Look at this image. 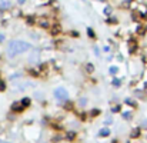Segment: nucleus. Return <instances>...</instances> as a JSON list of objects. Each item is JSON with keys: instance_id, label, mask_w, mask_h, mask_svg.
<instances>
[{"instance_id": "nucleus-1", "label": "nucleus", "mask_w": 147, "mask_h": 143, "mask_svg": "<svg viewBox=\"0 0 147 143\" xmlns=\"http://www.w3.org/2000/svg\"><path fill=\"white\" fill-rule=\"evenodd\" d=\"M30 49H32V45L26 40H12L7 45V55L10 57H15V56H19V55L29 52Z\"/></svg>"}, {"instance_id": "nucleus-2", "label": "nucleus", "mask_w": 147, "mask_h": 143, "mask_svg": "<svg viewBox=\"0 0 147 143\" xmlns=\"http://www.w3.org/2000/svg\"><path fill=\"white\" fill-rule=\"evenodd\" d=\"M54 97L59 102H69V92L63 87H57L54 90Z\"/></svg>"}, {"instance_id": "nucleus-3", "label": "nucleus", "mask_w": 147, "mask_h": 143, "mask_svg": "<svg viewBox=\"0 0 147 143\" xmlns=\"http://www.w3.org/2000/svg\"><path fill=\"white\" fill-rule=\"evenodd\" d=\"M37 23H39V26H40V27H43V29H49V27L52 26V22H50L49 19H46V17L40 19Z\"/></svg>"}, {"instance_id": "nucleus-4", "label": "nucleus", "mask_w": 147, "mask_h": 143, "mask_svg": "<svg viewBox=\"0 0 147 143\" xmlns=\"http://www.w3.org/2000/svg\"><path fill=\"white\" fill-rule=\"evenodd\" d=\"M24 110V107L20 104V102H15L13 104H12V112H15V113H22Z\"/></svg>"}, {"instance_id": "nucleus-5", "label": "nucleus", "mask_w": 147, "mask_h": 143, "mask_svg": "<svg viewBox=\"0 0 147 143\" xmlns=\"http://www.w3.org/2000/svg\"><path fill=\"white\" fill-rule=\"evenodd\" d=\"M20 104L26 109V107H29V106L32 104V99H30V97H23V99L20 100Z\"/></svg>"}, {"instance_id": "nucleus-6", "label": "nucleus", "mask_w": 147, "mask_h": 143, "mask_svg": "<svg viewBox=\"0 0 147 143\" xmlns=\"http://www.w3.org/2000/svg\"><path fill=\"white\" fill-rule=\"evenodd\" d=\"M10 6H12V3L9 2V0H2V2H0V9H2V10L10 9Z\"/></svg>"}, {"instance_id": "nucleus-7", "label": "nucleus", "mask_w": 147, "mask_h": 143, "mask_svg": "<svg viewBox=\"0 0 147 143\" xmlns=\"http://www.w3.org/2000/svg\"><path fill=\"white\" fill-rule=\"evenodd\" d=\"M99 136H100V137H107V136H110V129L103 127V129L99 132Z\"/></svg>"}, {"instance_id": "nucleus-8", "label": "nucleus", "mask_w": 147, "mask_h": 143, "mask_svg": "<svg viewBox=\"0 0 147 143\" xmlns=\"http://www.w3.org/2000/svg\"><path fill=\"white\" fill-rule=\"evenodd\" d=\"M49 29L52 30V32H50L52 35H57V33L60 32V26H57V25H56V26H50Z\"/></svg>"}, {"instance_id": "nucleus-9", "label": "nucleus", "mask_w": 147, "mask_h": 143, "mask_svg": "<svg viewBox=\"0 0 147 143\" xmlns=\"http://www.w3.org/2000/svg\"><path fill=\"white\" fill-rule=\"evenodd\" d=\"M39 60V52H34L33 53V56H29V62H37Z\"/></svg>"}, {"instance_id": "nucleus-10", "label": "nucleus", "mask_w": 147, "mask_h": 143, "mask_svg": "<svg viewBox=\"0 0 147 143\" xmlns=\"http://www.w3.org/2000/svg\"><path fill=\"white\" fill-rule=\"evenodd\" d=\"M130 136H131V137H138V136H140V127L133 129V130H131V133H130Z\"/></svg>"}, {"instance_id": "nucleus-11", "label": "nucleus", "mask_w": 147, "mask_h": 143, "mask_svg": "<svg viewBox=\"0 0 147 143\" xmlns=\"http://www.w3.org/2000/svg\"><path fill=\"white\" fill-rule=\"evenodd\" d=\"M76 136H77V134H76V132H69V133L66 134V139H67V140H74V139H76Z\"/></svg>"}, {"instance_id": "nucleus-12", "label": "nucleus", "mask_w": 147, "mask_h": 143, "mask_svg": "<svg viewBox=\"0 0 147 143\" xmlns=\"http://www.w3.org/2000/svg\"><path fill=\"white\" fill-rule=\"evenodd\" d=\"M86 72H87V73H93V72H94V66H93L91 63H87V65H86Z\"/></svg>"}, {"instance_id": "nucleus-13", "label": "nucleus", "mask_w": 147, "mask_h": 143, "mask_svg": "<svg viewBox=\"0 0 147 143\" xmlns=\"http://www.w3.org/2000/svg\"><path fill=\"white\" fill-rule=\"evenodd\" d=\"M109 73H110V74H117V73H119V67H117V66H111V67L109 69Z\"/></svg>"}, {"instance_id": "nucleus-14", "label": "nucleus", "mask_w": 147, "mask_h": 143, "mask_svg": "<svg viewBox=\"0 0 147 143\" xmlns=\"http://www.w3.org/2000/svg\"><path fill=\"white\" fill-rule=\"evenodd\" d=\"M137 32H138V35H144V33H146V27L138 26V27H137Z\"/></svg>"}, {"instance_id": "nucleus-15", "label": "nucleus", "mask_w": 147, "mask_h": 143, "mask_svg": "<svg viewBox=\"0 0 147 143\" xmlns=\"http://www.w3.org/2000/svg\"><path fill=\"white\" fill-rule=\"evenodd\" d=\"M86 103H87V99H86V97H81V99H80V102H79V104H80V106H86Z\"/></svg>"}, {"instance_id": "nucleus-16", "label": "nucleus", "mask_w": 147, "mask_h": 143, "mask_svg": "<svg viewBox=\"0 0 147 143\" xmlns=\"http://www.w3.org/2000/svg\"><path fill=\"white\" fill-rule=\"evenodd\" d=\"M90 114H91V116H97V114H100V110H99V109H93Z\"/></svg>"}, {"instance_id": "nucleus-17", "label": "nucleus", "mask_w": 147, "mask_h": 143, "mask_svg": "<svg viewBox=\"0 0 147 143\" xmlns=\"http://www.w3.org/2000/svg\"><path fill=\"white\" fill-rule=\"evenodd\" d=\"M87 33H89V36H90V37H94V33H93V29H90V27H89V29H87Z\"/></svg>"}, {"instance_id": "nucleus-18", "label": "nucleus", "mask_w": 147, "mask_h": 143, "mask_svg": "<svg viewBox=\"0 0 147 143\" xmlns=\"http://www.w3.org/2000/svg\"><path fill=\"white\" fill-rule=\"evenodd\" d=\"M6 89V84H5V82H0V92L2 90H5Z\"/></svg>"}, {"instance_id": "nucleus-19", "label": "nucleus", "mask_w": 147, "mask_h": 143, "mask_svg": "<svg viewBox=\"0 0 147 143\" xmlns=\"http://www.w3.org/2000/svg\"><path fill=\"white\" fill-rule=\"evenodd\" d=\"M120 83H121V82H120V79H114V80H113V84H114V86H119Z\"/></svg>"}, {"instance_id": "nucleus-20", "label": "nucleus", "mask_w": 147, "mask_h": 143, "mask_svg": "<svg viewBox=\"0 0 147 143\" xmlns=\"http://www.w3.org/2000/svg\"><path fill=\"white\" fill-rule=\"evenodd\" d=\"M130 116H131V114H130V112H126V113H123V117H124V119H130Z\"/></svg>"}, {"instance_id": "nucleus-21", "label": "nucleus", "mask_w": 147, "mask_h": 143, "mask_svg": "<svg viewBox=\"0 0 147 143\" xmlns=\"http://www.w3.org/2000/svg\"><path fill=\"white\" fill-rule=\"evenodd\" d=\"M120 110V106H116V107H113V113H117Z\"/></svg>"}, {"instance_id": "nucleus-22", "label": "nucleus", "mask_w": 147, "mask_h": 143, "mask_svg": "<svg viewBox=\"0 0 147 143\" xmlns=\"http://www.w3.org/2000/svg\"><path fill=\"white\" fill-rule=\"evenodd\" d=\"M104 12H106V15L111 13V7H106V10H104Z\"/></svg>"}, {"instance_id": "nucleus-23", "label": "nucleus", "mask_w": 147, "mask_h": 143, "mask_svg": "<svg viewBox=\"0 0 147 143\" xmlns=\"http://www.w3.org/2000/svg\"><path fill=\"white\" fill-rule=\"evenodd\" d=\"M94 53H96V56H99V53H100V52H99V49H97V47H94Z\"/></svg>"}, {"instance_id": "nucleus-24", "label": "nucleus", "mask_w": 147, "mask_h": 143, "mask_svg": "<svg viewBox=\"0 0 147 143\" xmlns=\"http://www.w3.org/2000/svg\"><path fill=\"white\" fill-rule=\"evenodd\" d=\"M24 2H26V0H17V3H19V5H23Z\"/></svg>"}, {"instance_id": "nucleus-25", "label": "nucleus", "mask_w": 147, "mask_h": 143, "mask_svg": "<svg viewBox=\"0 0 147 143\" xmlns=\"http://www.w3.org/2000/svg\"><path fill=\"white\" fill-rule=\"evenodd\" d=\"M3 40H5V36H3V35H0V42H3Z\"/></svg>"}]
</instances>
